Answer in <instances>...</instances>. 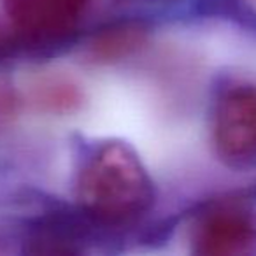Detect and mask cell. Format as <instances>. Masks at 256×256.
Listing matches in <instances>:
<instances>
[{
    "instance_id": "6da1fadb",
    "label": "cell",
    "mask_w": 256,
    "mask_h": 256,
    "mask_svg": "<svg viewBox=\"0 0 256 256\" xmlns=\"http://www.w3.org/2000/svg\"><path fill=\"white\" fill-rule=\"evenodd\" d=\"M76 196L84 212L104 223H126L151 207L153 182L126 144L107 142L79 172Z\"/></svg>"
},
{
    "instance_id": "7a4b0ae2",
    "label": "cell",
    "mask_w": 256,
    "mask_h": 256,
    "mask_svg": "<svg viewBox=\"0 0 256 256\" xmlns=\"http://www.w3.org/2000/svg\"><path fill=\"white\" fill-rule=\"evenodd\" d=\"M212 139L221 160L235 167L256 164V88L235 86L214 110Z\"/></svg>"
},
{
    "instance_id": "3957f363",
    "label": "cell",
    "mask_w": 256,
    "mask_h": 256,
    "mask_svg": "<svg viewBox=\"0 0 256 256\" xmlns=\"http://www.w3.org/2000/svg\"><path fill=\"white\" fill-rule=\"evenodd\" d=\"M88 0H0L11 25L23 37L51 40L67 36Z\"/></svg>"
},
{
    "instance_id": "277c9868",
    "label": "cell",
    "mask_w": 256,
    "mask_h": 256,
    "mask_svg": "<svg viewBox=\"0 0 256 256\" xmlns=\"http://www.w3.org/2000/svg\"><path fill=\"white\" fill-rule=\"evenodd\" d=\"M256 246V221L240 209H218L198 221L193 234L195 252L204 256H235Z\"/></svg>"
},
{
    "instance_id": "5b68a950",
    "label": "cell",
    "mask_w": 256,
    "mask_h": 256,
    "mask_svg": "<svg viewBox=\"0 0 256 256\" xmlns=\"http://www.w3.org/2000/svg\"><path fill=\"white\" fill-rule=\"evenodd\" d=\"M144 39V32L139 26H118L104 32L98 39L93 42V51L95 56L104 58V60H114V58L126 56L137 50Z\"/></svg>"
}]
</instances>
